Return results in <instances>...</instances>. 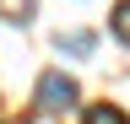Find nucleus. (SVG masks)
Returning <instances> with one entry per match:
<instances>
[{"label":"nucleus","mask_w":130,"mask_h":124,"mask_svg":"<svg viewBox=\"0 0 130 124\" xmlns=\"http://www.w3.org/2000/svg\"><path fill=\"white\" fill-rule=\"evenodd\" d=\"M92 43H98L92 33H60V49H65V54H76V59H87V54H92Z\"/></svg>","instance_id":"obj_2"},{"label":"nucleus","mask_w":130,"mask_h":124,"mask_svg":"<svg viewBox=\"0 0 130 124\" xmlns=\"http://www.w3.org/2000/svg\"><path fill=\"white\" fill-rule=\"evenodd\" d=\"M87 124H130V119H125V108H114V103H98V108H87Z\"/></svg>","instance_id":"obj_3"},{"label":"nucleus","mask_w":130,"mask_h":124,"mask_svg":"<svg viewBox=\"0 0 130 124\" xmlns=\"http://www.w3.org/2000/svg\"><path fill=\"white\" fill-rule=\"evenodd\" d=\"M76 97H81V92H76V81H71L65 70H49L43 81H38V108H49V113H60V108H71Z\"/></svg>","instance_id":"obj_1"},{"label":"nucleus","mask_w":130,"mask_h":124,"mask_svg":"<svg viewBox=\"0 0 130 124\" xmlns=\"http://www.w3.org/2000/svg\"><path fill=\"white\" fill-rule=\"evenodd\" d=\"M114 38L130 43V0H119V11H114Z\"/></svg>","instance_id":"obj_4"},{"label":"nucleus","mask_w":130,"mask_h":124,"mask_svg":"<svg viewBox=\"0 0 130 124\" xmlns=\"http://www.w3.org/2000/svg\"><path fill=\"white\" fill-rule=\"evenodd\" d=\"M16 6H22V11H27V6H32V0H0V11H6V16H16Z\"/></svg>","instance_id":"obj_5"}]
</instances>
